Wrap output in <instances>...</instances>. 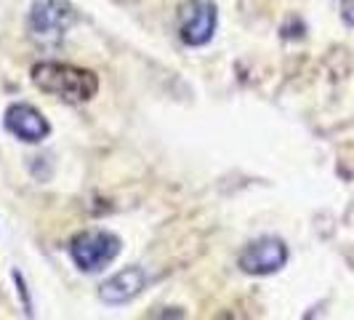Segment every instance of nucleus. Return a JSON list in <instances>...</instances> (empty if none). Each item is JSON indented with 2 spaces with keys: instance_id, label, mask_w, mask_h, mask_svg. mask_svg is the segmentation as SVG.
<instances>
[{
  "instance_id": "1",
  "label": "nucleus",
  "mask_w": 354,
  "mask_h": 320,
  "mask_svg": "<svg viewBox=\"0 0 354 320\" xmlns=\"http://www.w3.org/2000/svg\"><path fill=\"white\" fill-rule=\"evenodd\" d=\"M32 83L43 94L59 96L70 105L91 102L99 94V75L88 67H75L67 62H40V64H35Z\"/></svg>"
},
{
  "instance_id": "2",
  "label": "nucleus",
  "mask_w": 354,
  "mask_h": 320,
  "mask_svg": "<svg viewBox=\"0 0 354 320\" xmlns=\"http://www.w3.org/2000/svg\"><path fill=\"white\" fill-rule=\"evenodd\" d=\"M72 262L80 267L83 272H99L106 265L115 262L120 254V238L115 232L106 230H88L80 232L70 246Z\"/></svg>"
},
{
  "instance_id": "3",
  "label": "nucleus",
  "mask_w": 354,
  "mask_h": 320,
  "mask_svg": "<svg viewBox=\"0 0 354 320\" xmlns=\"http://www.w3.org/2000/svg\"><path fill=\"white\" fill-rule=\"evenodd\" d=\"M77 21V11L67 0H37L30 11V33L40 43H56Z\"/></svg>"
},
{
  "instance_id": "4",
  "label": "nucleus",
  "mask_w": 354,
  "mask_h": 320,
  "mask_svg": "<svg viewBox=\"0 0 354 320\" xmlns=\"http://www.w3.org/2000/svg\"><path fill=\"white\" fill-rule=\"evenodd\" d=\"M218 24V11L211 0H187L178 11V37L187 46H205L211 43Z\"/></svg>"
},
{
  "instance_id": "5",
  "label": "nucleus",
  "mask_w": 354,
  "mask_h": 320,
  "mask_svg": "<svg viewBox=\"0 0 354 320\" xmlns=\"http://www.w3.org/2000/svg\"><path fill=\"white\" fill-rule=\"evenodd\" d=\"M237 265L245 275H259V278L261 275H274L288 265V246L280 238H272V235L259 238L240 254Z\"/></svg>"
},
{
  "instance_id": "6",
  "label": "nucleus",
  "mask_w": 354,
  "mask_h": 320,
  "mask_svg": "<svg viewBox=\"0 0 354 320\" xmlns=\"http://www.w3.org/2000/svg\"><path fill=\"white\" fill-rule=\"evenodd\" d=\"M6 128L27 144L43 142L51 134V123L43 118V112L27 102H17L6 109Z\"/></svg>"
},
{
  "instance_id": "7",
  "label": "nucleus",
  "mask_w": 354,
  "mask_h": 320,
  "mask_svg": "<svg viewBox=\"0 0 354 320\" xmlns=\"http://www.w3.org/2000/svg\"><path fill=\"white\" fill-rule=\"evenodd\" d=\"M147 285V272L142 267H125L120 272H115L109 281L102 283L99 288V299L109 307H120V304L133 302Z\"/></svg>"
},
{
  "instance_id": "8",
  "label": "nucleus",
  "mask_w": 354,
  "mask_h": 320,
  "mask_svg": "<svg viewBox=\"0 0 354 320\" xmlns=\"http://www.w3.org/2000/svg\"><path fill=\"white\" fill-rule=\"evenodd\" d=\"M14 281H17V288H19V294H21V307H24V312H27V315H32V302H30L27 285H24V278L19 275V269H14Z\"/></svg>"
},
{
  "instance_id": "9",
  "label": "nucleus",
  "mask_w": 354,
  "mask_h": 320,
  "mask_svg": "<svg viewBox=\"0 0 354 320\" xmlns=\"http://www.w3.org/2000/svg\"><path fill=\"white\" fill-rule=\"evenodd\" d=\"M341 17H344V21H346L349 27H354V0H344V11H341Z\"/></svg>"
}]
</instances>
